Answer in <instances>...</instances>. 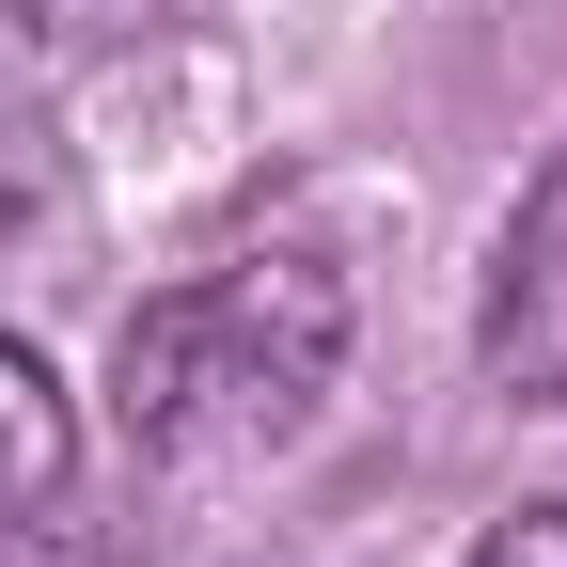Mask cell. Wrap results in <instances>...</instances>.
I'll return each instance as SVG.
<instances>
[{"label":"cell","instance_id":"obj_6","mask_svg":"<svg viewBox=\"0 0 567 567\" xmlns=\"http://www.w3.org/2000/svg\"><path fill=\"white\" fill-rule=\"evenodd\" d=\"M32 205V126H17V80H0V221Z\"/></svg>","mask_w":567,"mask_h":567},{"label":"cell","instance_id":"obj_3","mask_svg":"<svg viewBox=\"0 0 567 567\" xmlns=\"http://www.w3.org/2000/svg\"><path fill=\"white\" fill-rule=\"evenodd\" d=\"M63 488H80V410H63V379L0 331V536H48Z\"/></svg>","mask_w":567,"mask_h":567},{"label":"cell","instance_id":"obj_1","mask_svg":"<svg viewBox=\"0 0 567 567\" xmlns=\"http://www.w3.org/2000/svg\"><path fill=\"white\" fill-rule=\"evenodd\" d=\"M347 363V268L300 237H252V252H205L189 284L126 316L111 347V410L142 457H252L284 442Z\"/></svg>","mask_w":567,"mask_h":567},{"label":"cell","instance_id":"obj_2","mask_svg":"<svg viewBox=\"0 0 567 567\" xmlns=\"http://www.w3.org/2000/svg\"><path fill=\"white\" fill-rule=\"evenodd\" d=\"M488 379L520 410H567V158L520 189L505 252H488Z\"/></svg>","mask_w":567,"mask_h":567},{"label":"cell","instance_id":"obj_5","mask_svg":"<svg viewBox=\"0 0 567 567\" xmlns=\"http://www.w3.org/2000/svg\"><path fill=\"white\" fill-rule=\"evenodd\" d=\"M32 17H48L63 48H111V32H158V17H189V0H32Z\"/></svg>","mask_w":567,"mask_h":567},{"label":"cell","instance_id":"obj_4","mask_svg":"<svg viewBox=\"0 0 567 567\" xmlns=\"http://www.w3.org/2000/svg\"><path fill=\"white\" fill-rule=\"evenodd\" d=\"M473 567H567V473H551V488H520V505L473 536Z\"/></svg>","mask_w":567,"mask_h":567}]
</instances>
